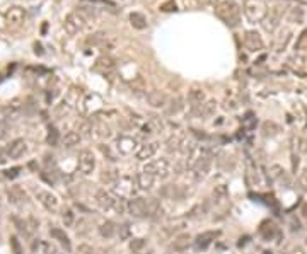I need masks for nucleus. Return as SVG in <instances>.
<instances>
[{"label":"nucleus","instance_id":"nucleus-1","mask_svg":"<svg viewBox=\"0 0 307 254\" xmlns=\"http://www.w3.org/2000/svg\"><path fill=\"white\" fill-rule=\"evenodd\" d=\"M215 15L227 27H237L241 24V7L234 0H222L215 5Z\"/></svg>","mask_w":307,"mask_h":254},{"label":"nucleus","instance_id":"nucleus-2","mask_svg":"<svg viewBox=\"0 0 307 254\" xmlns=\"http://www.w3.org/2000/svg\"><path fill=\"white\" fill-rule=\"evenodd\" d=\"M242 12L251 24H258V22L265 21L266 14H268V5L265 0H246L242 5Z\"/></svg>","mask_w":307,"mask_h":254},{"label":"nucleus","instance_id":"nucleus-3","mask_svg":"<svg viewBox=\"0 0 307 254\" xmlns=\"http://www.w3.org/2000/svg\"><path fill=\"white\" fill-rule=\"evenodd\" d=\"M210 168H212V157H210V152L208 150H202L200 156L195 159L193 166H191V174H193L195 179L200 181L210 172Z\"/></svg>","mask_w":307,"mask_h":254},{"label":"nucleus","instance_id":"nucleus-4","mask_svg":"<svg viewBox=\"0 0 307 254\" xmlns=\"http://www.w3.org/2000/svg\"><path fill=\"white\" fill-rule=\"evenodd\" d=\"M143 172L150 174L154 177H159V179H166L171 174V164L167 159H155V161L147 162L143 166Z\"/></svg>","mask_w":307,"mask_h":254},{"label":"nucleus","instance_id":"nucleus-5","mask_svg":"<svg viewBox=\"0 0 307 254\" xmlns=\"http://www.w3.org/2000/svg\"><path fill=\"white\" fill-rule=\"evenodd\" d=\"M87 21H89V17L86 14H82L81 10H75V12H70L65 17L63 27L69 34H77L79 31H82L87 26Z\"/></svg>","mask_w":307,"mask_h":254},{"label":"nucleus","instance_id":"nucleus-6","mask_svg":"<svg viewBox=\"0 0 307 254\" xmlns=\"http://www.w3.org/2000/svg\"><path fill=\"white\" fill-rule=\"evenodd\" d=\"M284 14H285V7H282V5L272 7V9L268 10V14H266L265 21L261 22L263 27H265V31H268V33H275L277 27L280 26L282 19H284Z\"/></svg>","mask_w":307,"mask_h":254},{"label":"nucleus","instance_id":"nucleus-7","mask_svg":"<svg viewBox=\"0 0 307 254\" xmlns=\"http://www.w3.org/2000/svg\"><path fill=\"white\" fill-rule=\"evenodd\" d=\"M77 166H79V170H81L84 176H89V174H93V170H94V168H96V157H94V154L91 152L89 149L81 150V152H79Z\"/></svg>","mask_w":307,"mask_h":254},{"label":"nucleus","instance_id":"nucleus-8","mask_svg":"<svg viewBox=\"0 0 307 254\" xmlns=\"http://www.w3.org/2000/svg\"><path fill=\"white\" fill-rule=\"evenodd\" d=\"M244 46H246V50L253 51V53H258V51H261L265 48V43H263V38L260 36V33H256V31H246Z\"/></svg>","mask_w":307,"mask_h":254},{"label":"nucleus","instance_id":"nucleus-9","mask_svg":"<svg viewBox=\"0 0 307 254\" xmlns=\"http://www.w3.org/2000/svg\"><path fill=\"white\" fill-rule=\"evenodd\" d=\"M36 198H38V201L41 203L48 212H57L58 208V198L55 196L51 191H46V189H39V191H36Z\"/></svg>","mask_w":307,"mask_h":254},{"label":"nucleus","instance_id":"nucleus-10","mask_svg":"<svg viewBox=\"0 0 307 254\" xmlns=\"http://www.w3.org/2000/svg\"><path fill=\"white\" fill-rule=\"evenodd\" d=\"M128 213L135 218L147 217V200L145 198H131L128 201Z\"/></svg>","mask_w":307,"mask_h":254},{"label":"nucleus","instance_id":"nucleus-11","mask_svg":"<svg viewBox=\"0 0 307 254\" xmlns=\"http://www.w3.org/2000/svg\"><path fill=\"white\" fill-rule=\"evenodd\" d=\"M218 236H220V232H217V230H206V232H202V234H198V236L195 237L193 244H195V248H197L198 251H200V249H206Z\"/></svg>","mask_w":307,"mask_h":254},{"label":"nucleus","instance_id":"nucleus-12","mask_svg":"<svg viewBox=\"0 0 307 254\" xmlns=\"http://www.w3.org/2000/svg\"><path fill=\"white\" fill-rule=\"evenodd\" d=\"M24 19H26V10L19 5L10 7V9L5 12V21L9 26H21L24 22Z\"/></svg>","mask_w":307,"mask_h":254},{"label":"nucleus","instance_id":"nucleus-13","mask_svg":"<svg viewBox=\"0 0 307 254\" xmlns=\"http://www.w3.org/2000/svg\"><path fill=\"white\" fill-rule=\"evenodd\" d=\"M114 200L116 198L113 196V194H109L106 191V189H98L96 191V203L101 210H113L114 208Z\"/></svg>","mask_w":307,"mask_h":254},{"label":"nucleus","instance_id":"nucleus-14","mask_svg":"<svg viewBox=\"0 0 307 254\" xmlns=\"http://www.w3.org/2000/svg\"><path fill=\"white\" fill-rule=\"evenodd\" d=\"M26 150H27L26 142H24L22 138H17V140L10 142L9 147L5 149V152H7V156H9V159H19L26 154Z\"/></svg>","mask_w":307,"mask_h":254},{"label":"nucleus","instance_id":"nucleus-15","mask_svg":"<svg viewBox=\"0 0 307 254\" xmlns=\"http://www.w3.org/2000/svg\"><path fill=\"white\" fill-rule=\"evenodd\" d=\"M167 101H169V97H167V94L162 92V90H152V92L147 94V102H149V106H152V108H166Z\"/></svg>","mask_w":307,"mask_h":254},{"label":"nucleus","instance_id":"nucleus-16","mask_svg":"<svg viewBox=\"0 0 307 254\" xmlns=\"http://www.w3.org/2000/svg\"><path fill=\"white\" fill-rule=\"evenodd\" d=\"M157 150H159L157 142H147V144L140 145V149L137 150V154H135V156H137L138 161H147V159L154 157Z\"/></svg>","mask_w":307,"mask_h":254},{"label":"nucleus","instance_id":"nucleus-17","mask_svg":"<svg viewBox=\"0 0 307 254\" xmlns=\"http://www.w3.org/2000/svg\"><path fill=\"white\" fill-rule=\"evenodd\" d=\"M205 101H206V94L203 89L193 87V89L188 92V102L191 104V108H198V106L205 104Z\"/></svg>","mask_w":307,"mask_h":254},{"label":"nucleus","instance_id":"nucleus-18","mask_svg":"<svg viewBox=\"0 0 307 254\" xmlns=\"http://www.w3.org/2000/svg\"><path fill=\"white\" fill-rule=\"evenodd\" d=\"M162 212H164V208H162L161 201H159L157 198H149V200H147V217L155 220V218L162 217Z\"/></svg>","mask_w":307,"mask_h":254},{"label":"nucleus","instance_id":"nucleus-19","mask_svg":"<svg viewBox=\"0 0 307 254\" xmlns=\"http://www.w3.org/2000/svg\"><path fill=\"white\" fill-rule=\"evenodd\" d=\"M50 236L53 237L55 241H58L60 244L65 248V251H72V244H70V239H69V236H67L65 232H63L62 229H58V227H51L50 229Z\"/></svg>","mask_w":307,"mask_h":254},{"label":"nucleus","instance_id":"nucleus-20","mask_svg":"<svg viewBox=\"0 0 307 254\" xmlns=\"http://www.w3.org/2000/svg\"><path fill=\"white\" fill-rule=\"evenodd\" d=\"M137 186H138V189H143V191H149V189H152V186H154V181H155V177L154 176H150V174H147V172H142L140 174H137Z\"/></svg>","mask_w":307,"mask_h":254},{"label":"nucleus","instance_id":"nucleus-21","mask_svg":"<svg viewBox=\"0 0 307 254\" xmlns=\"http://www.w3.org/2000/svg\"><path fill=\"white\" fill-rule=\"evenodd\" d=\"M9 200L14 205H22L27 201V194L24 193V189H21L19 186H12L9 189Z\"/></svg>","mask_w":307,"mask_h":254},{"label":"nucleus","instance_id":"nucleus-22","mask_svg":"<svg viewBox=\"0 0 307 254\" xmlns=\"http://www.w3.org/2000/svg\"><path fill=\"white\" fill-rule=\"evenodd\" d=\"M81 133L77 132H67L65 135H63L62 138V144L65 149H74V147H77L79 144H81Z\"/></svg>","mask_w":307,"mask_h":254},{"label":"nucleus","instance_id":"nucleus-23","mask_svg":"<svg viewBox=\"0 0 307 254\" xmlns=\"http://www.w3.org/2000/svg\"><path fill=\"white\" fill-rule=\"evenodd\" d=\"M185 104H183V99L179 96H174L167 101V106H166V114H178L179 111H183Z\"/></svg>","mask_w":307,"mask_h":254},{"label":"nucleus","instance_id":"nucleus-24","mask_svg":"<svg viewBox=\"0 0 307 254\" xmlns=\"http://www.w3.org/2000/svg\"><path fill=\"white\" fill-rule=\"evenodd\" d=\"M191 244V237L190 234H181V236H178L176 239L173 242V249L176 253H181L185 251V249H188V246Z\"/></svg>","mask_w":307,"mask_h":254},{"label":"nucleus","instance_id":"nucleus-25","mask_svg":"<svg viewBox=\"0 0 307 254\" xmlns=\"http://www.w3.org/2000/svg\"><path fill=\"white\" fill-rule=\"evenodd\" d=\"M130 24L135 27V29L142 31L147 27V17L142 12H131L130 14Z\"/></svg>","mask_w":307,"mask_h":254},{"label":"nucleus","instance_id":"nucleus-26","mask_svg":"<svg viewBox=\"0 0 307 254\" xmlns=\"http://www.w3.org/2000/svg\"><path fill=\"white\" fill-rule=\"evenodd\" d=\"M161 194L164 198H169V200H178V198L183 196L181 189H179V186H174V184H167L164 188L161 189Z\"/></svg>","mask_w":307,"mask_h":254},{"label":"nucleus","instance_id":"nucleus-27","mask_svg":"<svg viewBox=\"0 0 307 254\" xmlns=\"http://www.w3.org/2000/svg\"><path fill=\"white\" fill-rule=\"evenodd\" d=\"M116 232H118L116 224H114V222H111V220H106L104 224H101V227H99V234H101L102 237H106V239L113 237Z\"/></svg>","mask_w":307,"mask_h":254},{"label":"nucleus","instance_id":"nucleus-28","mask_svg":"<svg viewBox=\"0 0 307 254\" xmlns=\"http://www.w3.org/2000/svg\"><path fill=\"white\" fill-rule=\"evenodd\" d=\"M212 196H213L215 203H224V201L227 200V196H229V189H227L225 184H218L213 188Z\"/></svg>","mask_w":307,"mask_h":254},{"label":"nucleus","instance_id":"nucleus-29","mask_svg":"<svg viewBox=\"0 0 307 254\" xmlns=\"http://www.w3.org/2000/svg\"><path fill=\"white\" fill-rule=\"evenodd\" d=\"M135 147V140L128 137H119L118 138V150L121 154H130Z\"/></svg>","mask_w":307,"mask_h":254},{"label":"nucleus","instance_id":"nucleus-30","mask_svg":"<svg viewBox=\"0 0 307 254\" xmlns=\"http://www.w3.org/2000/svg\"><path fill=\"white\" fill-rule=\"evenodd\" d=\"M12 222L15 224V229L19 230V234L24 237H31V229H29V225H27V220H21L19 217H12Z\"/></svg>","mask_w":307,"mask_h":254},{"label":"nucleus","instance_id":"nucleus-31","mask_svg":"<svg viewBox=\"0 0 307 254\" xmlns=\"http://www.w3.org/2000/svg\"><path fill=\"white\" fill-rule=\"evenodd\" d=\"M260 232H261L263 239L270 241L275 236V232H277V227H275L273 224H270V222H265V224H263L261 227H260Z\"/></svg>","mask_w":307,"mask_h":254},{"label":"nucleus","instance_id":"nucleus-32","mask_svg":"<svg viewBox=\"0 0 307 254\" xmlns=\"http://www.w3.org/2000/svg\"><path fill=\"white\" fill-rule=\"evenodd\" d=\"M181 145H183V142H181V138H179V137H171L169 140L166 142V149H167V152H169V154L179 152Z\"/></svg>","mask_w":307,"mask_h":254},{"label":"nucleus","instance_id":"nucleus-33","mask_svg":"<svg viewBox=\"0 0 307 254\" xmlns=\"http://www.w3.org/2000/svg\"><path fill=\"white\" fill-rule=\"evenodd\" d=\"M186 227V222L185 220H173L166 225V232L167 234H174V232H179Z\"/></svg>","mask_w":307,"mask_h":254},{"label":"nucleus","instance_id":"nucleus-34","mask_svg":"<svg viewBox=\"0 0 307 254\" xmlns=\"http://www.w3.org/2000/svg\"><path fill=\"white\" fill-rule=\"evenodd\" d=\"M96 69H106V72H109V70H113L114 69V62H113V58H109V57H102V58H99L98 63H96Z\"/></svg>","mask_w":307,"mask_h":254},{"label":"nucleus","instance_id":"nucleus-35","mask_svg":"<svg viewBox=\"0 0 307 254\" xmlns=\"http://www.w3.org/2000/svg\"><path fill=\"white\" fill-rule=\"evenodd\" d=\"M270 176H272L275 181H284L285 179V170H284L282 166H272V168H270Z\"/></svg>","mask_w":307,"mask_h":254},{"label":"nucleus","instance_id":"nucleus-36","mask_svg":"<svg viewBox=\"0 0 307 254\" xmlns=\"http://www.w3.org/2000/svg\"><path fill=\"white\" fill-rule=\"evenodd\" d=\"M101 181L106 182V184H113V182L118 181V174L116 170H102L101 174Z\"/></svg>","mask_w":307,"mask_h":254},{"label":"nucleus","instance_id":"nucleus-37","mask_svg":"<svg viewBox=\"0 0 307 254\" xmlns=\"http://www.w3.org/2000/svg\"><path fill=\"white\" fill-rule=\"evenodd\" d=\"M62 220H63V224H65V227H72V225H74V222H75L74 212H72L70 208H63V212H62Z\"/></svg>","mask_w":307,"mask_h":254},{"label":"nucleus","instance_id":"nucleus-38","mask_svg":"<svg viewBox=\"0 0 307 254\" xmlns=\"http://www.w3.org/2000/svg\"><path fill=\"white\" fill-rule=\"evenodd\" d=\"M145 246H147V241L142 239V237H135V239L130 241V249H131V251H135V253L142 251Z\"/></svg>","mask_w":307,"mask_h":254},{"label":"nucleus","instance_id":"nucleus-39","mask_svg":"<svg viewBox=\"0 0 307 254\" xmlns=\"http://www.w3.org/2000/svg\"><path fill=\"white\" fill-rule=\"evenodd\" d=\"M114 212L116 213H119V215H121V213H125V212H128V203H126L125 200H123L121 196L119 198H116V200H114Z\"/></svg>","mask_w":307,"mask_h":254},{"label":"nucleus","instance_id":"nucleus-40","mask_svg":"<svg viewBox=\"0 0 307 254\" xmlns=\"http://www.w3.org/2000/svg\"><path fill=\"white\" fill-rule=\"evenodd\" d=\"M290 39V31L289 29H284V33L280 34V38H278V43H277V51H282L285 48V45L289 43Z\"/></svg>","mask_w":307,"mask_h":254},{"label":"nucleus","instance_id":"nucleus-41","mask_svg":"<svg viewBox=\"0 0 307 254\" xmlns=\"http://www.w3.org/2000/svg\"><path fill=\"white\" fill-rule=\"evenodd\" d=\"M278 132V126L275 125L272 121H266L263 123V133H265V137H268V135H275Z\"/></svg>","mask_w":307,"mask_h":254},{"label":"nucleus","instance_id":"nucleus-42","mask_svg":"<svg viewBox=\"0 0 307 254\" xmlns=\"http://www.w3.org/2000/svg\"><path fill=\"white\" fill-rule=\"evenodd\" d=\"M297 182H299V188L304 193H307V169L301 170V174H299V177H297Z\"/></svg>","mask_w":307,"mask_h":254},{"label":"nucleus","instance_id":"nucleus-43","mask_svg":"<svg viewBox=\"0 0 307 254\" xmlns=\"http://www.w3.org/2000/svg\"><path fill=\"white\" fill-rule=\"evenodd\" d=\"M46 142H48V144H50L51 147L58 144V132H57L55 128L50 130V133H48V137H46Z\"/></svg>","mask_w":307,"mask_h":254},{"label":"nucleus","instance_id":"nucleus-44","mask_svg":"<svg viewBox=\"0 0 307 254\" xmlns=\"http://www.w3.org/2000/svg\"><path fill=\"white\" fill-rule=\"evenodd\" d=\"M21 168H12V169H7L5 172H3V176L9 177V179H15V177L19 176V172H21Z\"/></svg>","mask_w":307,"mask_h":254},{"label":"nucleus","instance_id":"nucleus-45","mask_svg":"<svg viewBox=\"0 0 307 254\" xmlns=\"http://www.w3.org/2000/svg\"><path fill=\"white\" fill-rule=\"evenodd\" d=\"M41 251L43 254H57V249L51 244H48V242H41Z\"/></svg>","mask_w":307,"mask_h":254},{"label":"nucleus","instance_id":"nucleus-46","mask_svg":"<svg viewBox=\"0 0 307 254\" xmlns=\"http://www.w3.org/2000/svg\"><path fill=\"white\" fill-rule=\"evenodd\" d=\"M161 10H162V12H169V10H176V3H174L173 0H169V2L162 3V5H161Z\"/></svg>","mask_w":307,"mask_h":254},{"label":"nucleus","instance_id":"nucleus-47","mask_svg":"<svg viewBox=\"0 0 307 254\" xmlns=\"http://www.w3.org/2000/svg\"><path fill=\"white\" fill-rule=\"evenodd\" d=\"M118 234H119V237H121V239H126V237L130 236V229H128V225H121V227L118 229Z\"/></svg>","mask_w":307,"mask_h":254},{"label":"nucleus","instance_id":"nucleus-48","mask_svg":"<svg viewBox=\"0 0 307 254\" xmlns=\"http://www.w3.org/2000/svg\"><path fill=\"white\" fill-rule=\"evenodd\" d=\"M195 3H197V5H202V7H206V5H217V0H195Z\"/></svg>","mask_w":307,"mask_h":254},{"label":"nucleus","instance_id":"nucleus-49","mask_svg":"<svg viewBox=\"0 0 307 254\" xmlns=\"http://www.w3.org/2000/svg\"><path fill=\"white\" fill-rule=\"evenodd\" d=\"M292 230H294V232H296V230H301V222L296 220V218L292 220Z\"/></svg>","mask_w":307,"mask_h":254},{"label":"nucleus","instance_id":"nucleus-50","mask_svg":"<svg viewBox=\"0 0 307 254\" xmlns=\"http://www.w3.org/2000/svg\"><path fill=\"white\" fill-rule=\"evenodd\" d=\"M7 157H9V156H7V152H5V154H0V164H5Z\"/></svg>","mask_w":307,"mask_h":254}]
</instances>
